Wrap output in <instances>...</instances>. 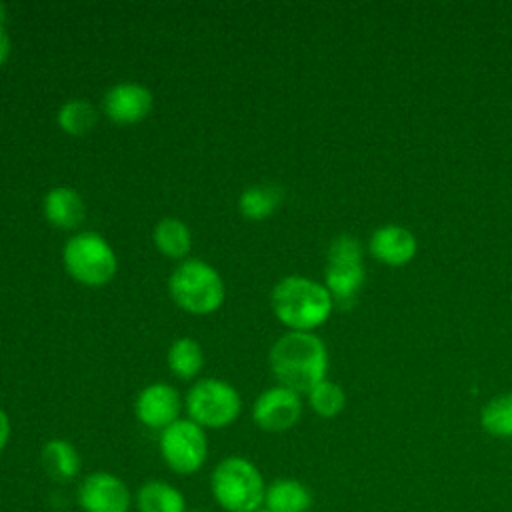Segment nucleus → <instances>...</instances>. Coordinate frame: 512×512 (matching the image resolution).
<instances>
[{
	"label": "nucleus",
	"mask_w": 512,
	"mask_h": 512,
	"mask_svg": "<svg viewBox=\"0 0 512 512\" xmlns=\"http://www.w3.org/2000/svg\"><path fill=\"white\" fill-rule=\"evenodd\" d=\"M66 270L82 284H106L116 272V258L108 242L96 232H80L64 246Z\"/></svg>",
	"instance_id": "nucleus-5"
},
{
	"label": "nucleus",
	"mask_w": 512,
	"mask_h": 512,
	"mask_svg": "<svg viewBox=\"0 0 512 512\" xmlns=\"http://www.w3.org/2000/svg\"><path fill=\"white\" fill-rule=\"evenodd\" d=\"M44 472L56 482H68L80 472V456L76 448L62 438H54L44 444L40 452Z\"/></svg>",
	"instance_id": "nucleus-15"
},
{
	"label": "nucleus",
	"mask_w": 512,
	"mask_h": 512,
	"mask_svg": "<svg viewBox=\"0 0 512 512\" xmlns=\"http://www.w3.org/2000/svg\"><path fill=\"white\" fill-rule=\"evenodd\" d=\"M480 422L492 436H512V394L492 398L484 406Z\"/></svg>",
	"instance_id": "nucleus-22"
},
{
	"label": "nucleus",
	"mask_w": 512,
	"mask_h": 512,
	"mask_svg": "<svg viewBox=\"0 0 512 512\" xmlns=\"http://www.w3.org/2000/svg\"><path fill=\"white\" fill-rule=\"evenodd\" d=\"M210 490L216 504L226 512H256L264 506V478L242 456H228L216 464L210 476Z\"/></svg>",
	"instance_id": "nucleus-3"
},
{
	"label": "nucleus",
	"mask_w": 512,
	"mask_h": 512,
	"mask_svg": "<svg viewBox=\"0 0 512 512\" xmlns=\"http://www.w3.org/2000/svg\"><path fill=\"white\" fill-rule=\"evenodd\" d=\"M8 54H10V38L4 30V6L0 4V66L4 64Z\"/></svg>",
	"instance_id": "nucleus-24"
},
{
	"label": "nucleus",
	"mask_w": 512,
	"mask_h": 512,
	"mask_svg": "<svg viewBox=\"0 0 512 512\" xmlns=\"http://www.w3.org/2000/svg\"><path fill=\"white\" fill-rule=\"evenodd\" d=\"M308 398H310L312 410L322 418H332V416L340 414L346 404V396H344L342 388L330 380H322L320 384H316L308 392Z\"/></svg>",
	"instance_id": "nucleus-23"
},
{
	"label": "nucleus",
	"mask_w": 512,
	"mask_h": 512,
	"mask_svg": "<svg viewBox=\"0 0 512 512\" xmlns=\"http://www.w3.org/2000/svg\"><path fill=\"white\" fill-rule=\"evenodd\" d=\"M170 292L178 306L194 314H208L224 300V284L218 272L200 260H186L170 276Z\"/></svg>",
	"instance_id": "nucleus-4"
},
{
	"label": "nucleus",
	"mask_w": 512,
	"mask_h": 512,
	"mask_svg": "<svg viewBox=\"0 0 512 512\" xmlns=\"http://www.w3.org/2000/svg\"><path fill=\"white\" fill-rule=\"evenodd\" d=\"M78 506L84 512H130L132 494L124 480L110 472H92L78 486Z\"/></svg>",
	"instance_id": "nucleus-9"
},
{
	"label": "nucleus",
	"mask_w": 512,
	"mask_h": 512,
	"mask_svg": "<svg viewBox=\"0 0 512 512\" xmlns=\"http://www.w3.org/2000/svg\"><path fill=\"white\" fill-rule=\"evenodd\" d=\"M302 412V402L298 392L276 386L258 396L252 408L254 422L266 432H282L292 428Z\"/></svg>",
	"instance_id": "nucleus-10"
},
{
	"label": "nucleus",
	"mask_w": 512,
	"mask_h": 512,
	"mask_svg": "<svg viewBox=\"0 0 512 512\" xmlns=\"http://www.w3.org/2000/svg\"><path fill=\"white\" fill-rule=\"evenodd\" d=\"M204 356H202V348L196 340L192 338H180L172 344L170 352H168V364L172 368V372L182 378H194L200 368H202Z\"/></svg>",
	"instance_id": "nucleus-20"
},
{
	"label": "nucleus",
	"mask_w": 512,
	"mask_h": 512,
	"mask_svg": "<svg viewBox=\"0 0 512 512\" xmlns=\"http://www.w3.org/2000/svg\"><path fill=\"white\" fill-rule=\"evenodd\" d=\"M160 454L166 466L176 474L190 476L198 472L208 456V442L202 426L192 420H176L166 426L160 434Z\"/></svg>",
	"instance_id": "nucleus-8"
},
{
	"label": "nucleus",
	"mask_w": 512,
	"mask_h": 512,
	"mask_svg": "<svg viewBox=\"0 0 512 512\" xmlns=\"http://www.w3.org/2000/svg\"><path fill=\"white\" fill-rule=\"evenodd\" d=\"M256 512H272V510H268V508H264V506H262V508H260V510H256Z\"/></svg>",
	"instance_id": "nucleus-26"
},
{
	"label": "nucleus",
	"mask_w": 512,
	"mask_h": 512,
	"mask_svg": "<svg viewBox=\"0 0 512 512\" xmlns=\"http://www.w3.org/2000/svg\"><path fill=\"white\" fill-rule=\"evenodd\" d=\"M136 506L138 512H186V498L164 480H148L138 488Z\"/></svg>",
	"instance_id": "nucleus-17"
},
{
	"label": "nucleus",
	"mask_w": 512,
	"mask_h": 512,
	"mask_svg": "<svg viewBox=\"0 0 512 512\" xmlns=\"http://www.w3.org/2000/svg\"><path fill=\"white\" fill-rule=\"evenodd\" d=\"M104 112L118 124L140 122L152 108V94L148 88L132 82L112 86L104 96Z\"/></svg>",
	"instance_id": "nucleus-12"
},
{
	"label": "nucleus",
	"mask_w": 512,
	"mask_h": 512,
	"mask_svg": "<svg viewBox=\"0 0 512 512\" xmlns=\"http://www.w3.org/2000/svg\"><path fill=\"white\" fill-rule=\"evenodd\" d=\"M180 414V396L168 384H150L136 398V416L148 428H160L174 424Z\"/></svg>",
	"instance_id": "nucleus-11"
},
{
	"label": "nucleus",
	"mask_w": 512,
	"mask_h": 512,
	"mask_svg": "<svg viewBox=\"0 0 512 512\" xmlns=\"http://www.w3.org/2000/svg\"><path fill=\"white\" fill-rule=\"evenodd\" d=\"M186 410L192 422L206 428H224L240 414V396L224 380L204 378L186 396Z\"/></svg>",
	"instance_id": "nucleus-7"
},
{
	"label": "nucleus",
	"mask_w": 512,
	"mask_h": 512,
	"mask_svg": "<svg viewBox=\"0 0 512 512\" xmlns=\"http://www.w3.org/2000/svg\"><path fill=\"white\" fill-rule=\"evenodd\" d=\"M282 202V188L274 184L250 186L240 196V212L250 220H262L270 216Z\"/></svg>",
	"instance_id": "nucleus-18"
},
{
	"label": "nucleus",
	"mask_w": 512,
	"mask_h": 512,
	"mask_svg": "<svg viewBox=\"0 0 512 512\" xmlns=\"http://www.w3.org/2000/svg\"><path fill=\"white\" fill-rule=\"evenodd\" d=\"M416 248L414 234L402 226H382L370 238V254L388 266H402L410 262Z\"/></svg>",
	"instance_id": "nucleus-13"
},
{
	"label": "nucleus",
	"mask_w": 512,
	"mask_h": 512,
	"mask_svg": "<svg viewBox=\"0 0 512 512\" xmlns=\"http://www.w3.org/2000/svg\"><path fill=\"white\" fill-rule=\"evenodd\" d=\"M270 366L276 380L294 390L310 392L326 374L328 354L324 342L312 332H288L270 350Z\"/></svg>",
	"instance_id": "nucleus-1"
},
{
	"label": "nucleus",
	"mask_w": 512,
	"mask_h": 512,
	"mask_svg": "<svg viewBox=\"0 0 512 512\" xmlns=\"http://www.w3.org/2000/svg\"><path fill=\"white\" fill-rule=\"evenodd\" d=\"M310 506H312V494L298 480L280 478V480H274L270 486H266L264 508L272 512H308Z\"/></svg>",
	"instance_id": "nucleus-16"
},
{
	"label": "nucleus",
	"mask_w": 512,
	"mask_h": 512,
	"mask_svg": "<svg viewBox=\"0 0 512 512\" xmlns=\"http://www.w3.org/2000/svg\"><path fill=\"white\" fill-rule=\"evenodd\" d=\"M98 122V112L84 100H70L58 110V124L64 132L80 136L90 132Z\"/></svg>",
	"instance_id": "nucleus-21"
},
{
	"label": "nucleus",
	"mask_w": 512,
	"mask_h": 512,
	"mask_svg": "<svg viewBox=\"0 0 512 512\" xmlns=\"http://www.w3.org/2000/svg\"><path fill=\"white\" fill-rule=\"evenodd\" d=\"M154 242L158 250L172 258H182L190 250V230L186 224L178 218H164L156 224L154 230Z\"/></svg>",
	"instance_id": "nucleus-19"
},
{
	"label": "nucleus",
	"mask_w": 512,
	"mask_h": 512,
	"mask_svg": "<svg viewBox=\"0 0 512 512\" xmlns=\"http://www.w3.org/2000/svg\"><path fill=\"white\" fill-rule=\"evenodd\" d=\"M8 438H10V420L6 412L0 408V452L6 448Z\"/></svg>",
	"instance_id": "nucleus-25"
},
{
	"label": "nucleus",
	"mask_w": 512,
	"mask_h": 512,
	"mask_svg": "<svg viewBox=\"0 0 512 512\" xmlns=\"http://www.w3.org/2000/svg\"><path fill=\"white\" fill-rule=\"evenodd\" d=\"M332 304L334 300L326 286L302 276H288L272 290L274 314L296 332H310L324 324L332 312Z\"/></svg>",
	"instance_id": "nucleus-2"
},
{
	"label": "nucleus",
	"mask_w": 512,
	"mask_h": 512,
	"mask_svg": "<svg viewBox=\"0 0 512 512\" xmlns=\"http://www.w3.org/2000/svg\"><path fill=\"white\" fill-rule=\"evenodd\" d=\"M362 246L354 236L342 234L330 242L328 266H326V288L342 306H350L364 284Z\"/></svg>",
	"instance_id": "nucleus-6"
},
{
	"label": "nucleus",
	"mask_w": 512,
	"mask_h": 512,
	"mask_svg": "<svg viewBox=\"0 0 512 512\" xmlns=\"http://www.w3.org/2000/svg\"><path fill=\"white\" fill-rule=\"evenodd\" d=\"M44 214L46 220L64 230L76 228L84 220V202L80 194L68 186L52 188L44 198Z\"/></svg>",
	"instance_id": "nucleus-14"
}]
</instances>
